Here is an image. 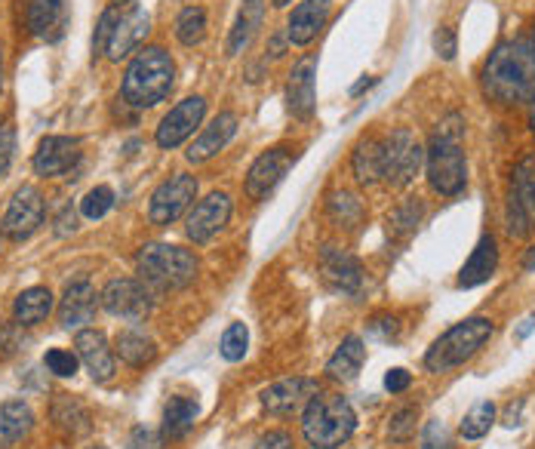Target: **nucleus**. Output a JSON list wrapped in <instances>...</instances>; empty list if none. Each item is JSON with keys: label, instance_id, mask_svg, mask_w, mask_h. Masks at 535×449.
<instances>
[{"label": "nucleus", "instance_id": "f257e3e1", "mask_svg": "<svg viewBox=\"0 0 535 449\" xmlns=\"http://www.w3.org/2000/svg\"><path fill=\"white\" fill-rule=\"evenodd\" d=\"M480 84L486 99L499 105H520L535 99V50L532 40L514 37L489 53Z\"/></svg>", "mask_w": 535, "mask_h": 449}, {"label": "nucleus", "instance_id": "f03ea898", "mask_svg": "<svg viewBox=\"0 0 535 449\" xmlns=\"http://www.w3.org/2000/svg\"><path fill=\"white\" fill-rule=\"evenodd\" d=\"M462 139H465V117L446 114L425 148L428 182L440 197H456L468 182V160L462 151Z\"/></svg>", "mask_w": 535, "mask_h": 449}, {"label": "nucleus", "instance_id": "7ed1b4c3", "mask_svg": "<svg viewBox=\"0 0 535 449\" xmlns=\"http://www.w3.org/2000/svg\"><path fill=\"white\" fill-rule=\"evenodd\" d=\"M173 84H176V62L170 59V53L160 47H145L136 53L127 74H123L120 96L133 108H154L173 93Z\"/></svg>", "mask_w": 535, "mask_h": 449}, {"label": "nucleus", "instance_id": "20e7f679", "mask_svg": "<svg viewBox=\"0 0 535 449\" xmlns=\"http://www.w3.org/2000/svg\"><path fill=\"white\" fill-rule=\"evenodd\" d=\"M136 271L151 293H170V290H185L188 283L197 280L200 262L185 247H173V243H145L136 256Z\"/></svg>", "mask_w": 535, "mask_h": 449}, {"label": "nucleus", "instance_id": "39448f33", "mask_svg": "<svg viewBox=\"0 0 535 449\" xmlns=\"http://www.w3.org/2000/svg\"><path fill=\"white\" fill-rule=\"evenodd\" d=\"M357 428L354 406L342 394H314L302 413V434L311 449H339Z\"/></svg>", "mask_w": 535, "mask_h": 449}, {"label": "nucleus", "instance_id": "423d86ee", "mask_svg": "<svg viewBox=\"0 0 535 449\" xmlns=\"http://www.w3.org/2000/svg\"><path fill=\"white\" fill-rule=\"evenodd\" d=\"M496 333V323L489 317H468L456 326H449V330L434 339V345L425 354V370L428 373H449L456 370V366L468 363L489 339Z\"/></svg>", "mask_w": 535, "mask_h": 449}, {"label": "nucleus", "instance_id": "0eeeda50", "mask_svg": "<svg viewBox=\"0 0 535 449\" xmlns=\"http://www.w3.org/2000/svg\"><path fill=\"white\" fill-rule=\"evenodd\" d=\"M422 163H425V148L406 127L394 130L382 142V182H388L391 188H406L419 176Z\"/></svg>", "mask_w": 535, "mask_h": 449}, {"label": "nucleus", "instance_id": "6e6552de", "mask_svg": "<svg viewBox=\"0 0 535 449\" xmlns=\"http://www.w3.org/2000/svg\"><path fill=\"white\" fill-rule=\"evenodd\" d=\"M532 231H535V154H526L511 173L508 234L529 237Z\"/></svg>", "mask_w": 535, "mask_h": 449}, {"label": "nucleus", "instance_id": "1a4fd4ad", "mask_svg": "<svg viewBox=\"0 0 535 449\" xmlns=\"http://www.w3.org/2000/svg\"><path fill=\"white\" fill-rule=\"evenodd\" d=\"M194 197H197V179L188 176V173H176L167 182H160L151 194V203H148L151 225H160V228L173 225L191 207Z\"/></svg>", "mask_w": 535, "mask_h": 449}, {"label": "nucleus", "instance_id": "9d476101", "mask_svg": "<svg viewBox=\"0 0 535 449\" xmlns=\"http://www.w3.org/2000/svg\"><path fill=\"white\" fill-rule=\"evenodd\" d=\"M203 117H207V99H203V96H188V99H182L179 105H173L167 114H163L160 127H157V133H154L157 145H160L163 151H173V148L185 145V142L194 136V130L203 124Z\"/></svg>", "mask_w": 535, "mask_h": 449}, {"label": "nucleus", "instance_id": "9b49d317", "mask_svg": "<svg viewBox=\"0 0 535 449\" xmlns=\"http://www.w3.org/2000/svg\"><path fill=\"white\" fill-rule=\"evenodd\" d=\"M44 216H47L44 194H40L34 185H22L13 194L4 219H0V231H4L10 240H28L40 225H44Z\"/></svg>", "mask_w": 535, "mask_h": 449}, {"label": "nucleus", "instance_id": "f8f14e48", "mask_svg": "<svg viewBox=\"0 0 535 449\" xmlns=\"http://www.w3.org/2000/svg\"><path fill=\"white\" fill-rule=\"evenodd\" d=\"M102 299V308L114 317H123V320H145L148 311H151V290L145 287L142 280L136 277H114L105 283V290L99 293Z\"/></svg>", "mask_w": 535, "mask_h": 449}, {"label": "nucleus", "instance_id": "ddd939ff", "mask_svg": "<svg viewBox=\"0 0 535 449\" xmlns=\"http://www.w3.org/2000/svg\"><path fill=\"white\" fill-rule=\"evenodd\" d=\"M231 197L225 191H213L200 203H194L188 219H185V234L194 243H210L219 231H225L228 219H231Z\"/></svg>", "mask_w": 535, "mask_h": 449}, {"label": "nucleus", "instance_id": "4468645a", "mask_svg": "<svg viewBox=\"0 0 535 449\" xmlns=\"http://www.w3.org/2000/svg\"><path fill=\"white\" fill-rule=\"evenodd\" d=\"M296 154L290 148H271L265 154H259L253 160L250 173H246V182H243V191L250 200H265L286 176V170L293 167Z\"/></svg>", "mask_w": 535, "mask_h": 449}, {"label": "nucleus", "instance_id": "2eb2a0df", "mask_svg": "<svg viewBox=\"0 0 535 449\" xmlns=\"http://www.w3.org/2000/svg\"><path fill=\"white\" fill-rule=\"evenodd\" d=\"M84 151H80V139L71 136H47L44 142L37 145L34 157H31V167L40 179H56L71 173Z\"/></svg>", "mask_w": 535, "mask_h": 449}, {"label": "nucleus", "instance_id": "dca6fc26", "mask_svg": "<svg viewBox=\"0 0 535 449\" xmlns=\"http://www.w3.org/2000/svg\"><path fill=\"white\" fill-rule=\"evenodd\" d=\"M99 305H102V299H99V293H96V287L90 280H71L68 287H65V293H62V299H59V326L62 330H84V326L96 317V311H99Z\"/></svg>", "mask_w": 535, "mask_h": 449}, {"label": "nucleus", "instance_id": "f3484780", "mask_svg": "<svg viewBox=\"0 0 535 449\" xmlns=\"http://www.w3.org/2000/svg\"><path fill=\"white\" fill-rule=\"evenodd\" d=\"M317 391H320L317 382L302 379V376L280 379V382H274V385H268L262 391V406H265L271 416H293V413L302 410V406H308V400Z\"/></svg>", "mask_w": 535, "mask_h": 449}, {"label": "nucleus", "instance_id": "a211bd4d", "mask_svg": "<svg viewBox=\"0 0 535 449\" xmlns=\"http://www.w3.org/2000/svg\"><path fill=\"white\" fill-rule=\"evenodd\" d=\"M320 274H323V280L336 293L357 296L363 290V265L351 253H345V250L323 247V253H320Z\"/></svg>", "mask_w": 535, "mask_h": 449}, {"label": "nucleus", "instance_id": "6ab92c4d", "mask_svg": "<svg viewBox=\"0 0 535 449\" xmlns=\"http://www.w3.org/2000/svg\"><path fill=\"white\" fill-rule=\"evenodd\" d=\"M74 348H77L80 363H84L87 373L93 376V382L105 385V382L114 379L117 363H114V348L108 345L105 333H99V330H80L74 336Z\"/></svg>", "mask_w": 535, "mask_h": 449}, {"label": "nucleus", "instance_id": "aec40b11", "mask_svg": "<svg viewBox=\"0 0 535 449\" xmlns=\"http://www.w3.org/2000/svg\"><path fill=\"white\" fill-rule=\"evenodd\" d=\"M151 31V16L142 10V7H133L130 13H123L111 31V40H108V59L111 62H120V59H127L130 53H136L142 44H145V37Z\"/></svg>", "mask_w": 535, "mask_h": 449}, {"label": "nucleus", "instance_id": "412c9836", "mask_svg": "<svg viewBox=\"0 0 535 449\" xmlns=\"http://www.w3.org/2000/svg\"><path fill=\"white\" fill-rule=\"evenodd\" d=\"M314 77H317V59L305 56L302 62H296L290 80H286V105H290V114L299 120H311L317 111Z\"/></svg>", "mask_w": 535, "mask_h": 449}, {"label": "nucleus", "instance_id": "4be33fe9", "mask_svg": "<svg viewBox=\"0 0 535 449\" xmlns=\"http://www.w3.org/2000/svg\"><path fill=\"white\" fill-rule=\"evenodd\" d=\"M234 136H237V114H234V111L216 114L210 124L200 130V136L188 145V151H185L188 163H207V160L216 157Z\"/></svg>", "mask_w": 535, "mask_h": 449}, {"label": "nucleus", "instance_id": "5701e85b", "mask_svg": "<svg viewBox=\"0 0 535 449\" xmlns=\"http://www.w3.org/2000/svg\"><path fill=\"white\" fill-rule=\"evenodd\" d=\"M68 4L65 0H28V10H25V22L28 31L40 40H47V44H56L62 40L65 28H68Z\"/></svg>", "mask_w": 535, "mask_h": 449}, {"label": "nucleus", "instance_id": "b1692460", "mask_svg": "<svg viewBox=\"0 0 535 449\" xmlns=\"http://www.w3.org/2000/svg\"><path fill=\"white\" fill-rule=\"evenodd\" d=\"M496 271H499V240L492 234H483L477 240V247L471 250L468 262L462 265L456 287L459 290H474V287H480V283L492 280V274H496Z\"/></svg>", "mask_w": 535, "mask_h": 449}, {"label": "nucleus", "instance_id": "393cba45", "mask_svg": "<svg viewBox=\"0 0 535 449\" xmlns=\"http://www.w3.org/2000/svg\"><path fill=\"white\" fill-rule=\"evenodd\" d=\"M329 4H333V0H305V4H299L293 10L290 22H286V37H290V44H296V47L311 44L329 19Z\"/></svg>", "mask_w": 535, "mask_h": 449}, {"label": "nucleus", "instance_id": "a878e982", "mask_svg": "<svg viewBox=\"0 0 535 449\" xmlns=\"http://www.w3.org/2000/svg\"><path fill=\"white\" fill-rule=\"evenodd\" d=\"M197 416H200V406H197V400H194V397H185V394L170 397V403L163 406V425H160V437H163V440H170V443H173V440L188 437V431L194 428Z\"/></svg>", "mask_w": 535, "mask_h": 449}, {"label": "nucleus", "instance_id": "bb28decb", "mask_svg": "<svg viewBox=\"0 0 535 449\" xmlns=\"http://www.w3.org/2000/svg\"><path fill=\"white\" fill-rule=\"evenodd\" d=\"M262 22H265V0H243V7L234 19V28L228 34V53L237 56L250 47Z\"/></svg>", "mask_w": 535, "mask_h": 449}, {"label": "nucleus", "instance_id": "cd10ccee", "mask_svg": "<svg viewBox=\"0 0 535 449\" xmlns=\"http://www.w3.org/2000/svg\"><path fill=\"white\" fill-rule=\"evenodd\" d=\"M363 360H366L363 339H360V336H348V339L336 348V354L329 357L326 376L336 379V382H354L357 373H360V366H363Z\"/></svg>", "mask_w": 535, "mask_h": 449}, {"label": "nucleus", "instance_id": "c85d7f7f", "mask_svg": "<svg viewBox=\"0 0 535 449\" xmlns=\"http://www.w3.org/2000/svg\"><path fill=\"white\" fill-rule=\"evenodd\" d=\"M53 311V293L47 287H28L13 302V320L19 326H37L44 323Z\"/></svg>", "mask_w": 535, "mask_h": 449}, {"label": "nucleus", "instance_id": "c756f323", "mask_svg": "<svg viewBox=\"0 0 535 449\" xmlns=\"http://www.w3.org/2000/svg\"><path fill=\"white\" fill-rule=\"evenodd\" d=\"M351 170L360 185H376L382 182V142L379 139H360L351 154Z\"/></svg>", "mask_w": 535, "mask_h": 449}, {"label": "nucleus", "instance_id": "7c9ffc66", "mask_svg": "<svg viewBox=\"0 0 535 449\" xmlns=\"http://www.w3.org/2000/svg\"><path fill=\"white\" fill-rule=\"evenodd\" d=\"M31 428H34V413L25 400H7L0 406V437H4V443L25 440Z\"/></svg>", "mask_w": 535, "mask_h": 449}, {"label": "nucleus", "instance_id": "2f4dec72", "mask_svg": "<svg viewBox=\"0 0 535 449\" xmlns=\"http://www.w3.org/2000/svg\"><path fill=\"white\" fill-rule=\"evenodd\" d=\"M114 351H117V357H120L123 363L133 366V370H142V366H148V363L157 357L154 339H148V336L139 333V330H123V333L117 336V342H114Z\"/></svg>", "mask_w": 535, "mask_h": 449}, {"label": "nucleus", "instance_id": "473e14b6", "mask_svg": "<svg viewBox=\"0 0 535 449\" xmlns=\"http://www.w3.org/2000/svg\"><path fill=\"white\" fill-rule=\"evenodd\" d=\"M53 422H56L65 434H71V437H80V434L90 431V413H87V406L80 403V400H74V397H68V394H59V397L53 400Z\"/></svg>", "mask_w": 535, "mask_h": 449}, {"label": "nucleus", "instance_id": "72a5a7b5", "mask_svg": "<svg viewBox=\"0 0 535 449\" xmlns=\"http://www.w3.org/2000/svg\"><path fill=\"white\" fill-rule=\"evenodd\" d=\"M326 216L339 228H357L366 216L363 200L351 191H333L326 200Z\"/></svg>", "mask_w": 535, "mask_h": 449}, {"label": "nucleus", "instance_id": "f704fd0d", "mask_svg": "<svg viewBox=\"0 0 535 449\" xmlns=\"http://www.w3.org/2000/svg\"><path fill=\"white\" fill-rule=\"evenodd\" d=\"M496 403L492 400H480V403H474L471 410H468V416L462 419V425H459V434L465 437V440H480V437H486L489 434V428L496 425Z\"/></svg>", "mask_w": 535, "mask_h": 449}, {"label": "nucleus", "instance_id": "c9c22d12", "mask_svg": "<svg viewBox=\"0 0 535 449\" xmlns=\"http://www.w3.org/2000/svg\"><path fill=\"white\" fill-rule=\"evenodd\" d=\"M422 216H425L422 200H419V197H406L403 203H397V207L391 210V216H388V231L397 234V237H409V234L419 228Z\"/></svg>", "mask_w": 535, "mask_h": 449}, {"label": "nucleus", "instance_id": "e433bc0d", "mask_svg": "<svg viewBox=\"0 0 535 449\" xmlns=\"http://www.w3.org/2000/svg\"><path fill=\"white\" fill-rule=\"evenodd\" d=\"M176 37L185 47H197L207 37V10L203 7H185L176 16Z\"/></svg>", "mask_w": 535, "mask_h": 449}, {"label": "nucleus", "instance_id": "4c0bfd02", "mask_svg": "<svg viewBox=\"0 0 535 449\" xmlns=\"http://www.w3.org/2000/svg\"><path fill=\"white\" fill-rule=\"evenodd\" d=\"M246 348H250V330H246V323H231L228 330L222 333V342H219V354L228 360V363H237L246 357Z\"/></svg>", "mask_w": 535, "mask_h": 449}, {"label": "nucleus", "instance_id": "58836bf2", "mask_svg": "<svg viewBox=\"0 0 535 449\" xmlns=\"http://www.w3.org/2000/svg\"><path fill=\"white\" fill-rule=\"evenodd\" d=\"M416 419H419V406H400V410H394L391 413V419H388V437L394 440V443H406V440H413V434H416Z\"/></svg>", "mask_w": 535, "mask_h": 449}, {"label": "nucleus", "instance_id": "ea45409f", "mask_svg": "<svg viewBox=\"0 0 535 449\" xmlns=\"http://www.w3.org/2000/svg\"><path fill=\"white\" fill-rule=\"evenodd\" d=\"M111 207H114V191L108 185L90 188L84 194V200H80V213H84L87 219H102Z\"/></svg>", "mask_w": 535, "mask_h": 449}, {"label": "nucleus", "instance_id": "a19ab883", "mask_svg": "<svg viewBox=\"0 0 535 449\" xmlns=\"http://www.w3.org/2000/svg\"><path fill=\"white\" fill-rule=\"evenodd\" d=\"M77 360H80L77 354H71L65 348H53V351H47L44 366H47L53 376H59V379H71L77 373Z\"/></svg>", "mask_w": 535, "mask_h": 449}, {"label": "nucleus", "instance_id": "79ce46f5", "mask_svg": "<svg viewBox=\"0 0 535 449\" xmlns=\"http://www.w3.org/2000/svg\"><path fill=\"white\" fill-rule=\"evenodd\" d=\"M22 330L16 320H0V360L13 357L22 348Z\"/></svg>", "mask_w": 535, "mask_h": 449}, {"label": "nucleus", "instance_id": "37998d69", "mask_svg": "<svg viewBox=\"0 0 535 449\" xmlns=\"http://www.w3.org/2000/svg\"><path fill=\"white\" fill-rule=\"evenodd\" d=\"M117 19H120L117 7H111V10L102 13V19H99V25H96V34H93V59H99V56L108 50V40H111V31H114Z\"/></svg>", "mask_w": 535, "mask_h": 449}, {"label": "nucleus", "instance_id": "c03bdc74", "mask_svg": "<svg viewBox=\"0 0 535 449\" xmlns=\"http://www.w3.org/2000/svg\"><path fill=\"white\" fill-rule=\"evenodd\" d=\"M422 449H456V443L443 422H428L422 431Z\"/></svg>", "mask_w": 535, "mask_h": 449}, {"label": "nucleus", "instance_id": "a18cd8bd", "mask_svg": "<svg viewBox=\"0 0 535 449\" xmlns=\"http://www.w3.org/2000/svg\"><path fill=\"white\" fill-rule=\"evenodd\" d=\"M434 50H437L446 62L456 59V53H459V37H456V31H452V28H437V31H434Z\"/></svg>", "mask_w": 535, "mask_h": 449}, {"label": "nucleus", "instance_id": "49530a36", "mask_svg": "<svg viewBox=\"0 0 535 449\" xmlns=\"http://www.w3.org/2000/svg\"><path fill=\"white\" fill-rule=\"evenodd\" d=\"M13 151H16V133L10 124H0V176H7L13 163Z\"/></svg>", "mask_w": 535, "mask_h": 449}, {"label": "nucleus", "instance_id": "de8ad7c7", "mask_svg": "<svg viewBox=\"0 0 535 449\" xmlns=\"http://www.w3.org/2000/svg\"><path fill=\"white\" fill-rule=\"evenodd\" d=\"M127 446H130V449H160V446H163V437H160L154 428L139 425V428H133V434H130Z\"/></svg>", "mask_w": 535, "mask_h": 449}, {"label": "nucleus", "instance_id": "09e8293b", "mask_svg": "<svg viewBox=\"0 0 535 449\" xmlns=\"http://www.w3.org/2000/svg\"><path fill=\"white\" fill-rule=\"evenodd\" d=\"M397 330H400V323H397V317H391V314H382V317L369 320V333H376V336H382V339H394Z\"/></svg>", "mask_w": 535, "mask_h": 449}, {"label": "nucleus", "instance_id": "8fccbe9b", "mask_svg": "<svg viewBox=\"0 0 535 449\" xmlns=\"http://www.w3.org/2000/svg\"><path fill=\"white\" fill-rule=\"evenodd\" d=\"M256 449H296V443L286 431H268V434L259 437Z\"/></svg>", "mask_w": 535, "mask_h": 449}, {"label": "nucleus", "instance_id": "3c124183", "mask_svg": "<svg viewBox=\"0 0 535 449\" xmlns=\"http://www.w3.org/2000/svg\"><path fill=\"white\" fill-rule=\"evenodd\" d=\"M409 385H413V376H409L406 370H400V366H397V370H388V373H385V388H388L391 394H403Z\"/></svg>", "mask_w": 535, "mask_h": 449}, {"label": "nucleus", "instance_id": "603ef678", "mask_svg": "<svg viewBox=\"0 0 535 449\" xmlns=\"http://www.w3.org/2000/svg\"><path fill=\"white\" fill-rule=\"evenodd\" d=\"M77 228V216H74V207H71V203H68V207L59 213V219H56V234L59 237H65V234H71Z\"/></svg>", "mask_w": 535, "mask_h": 449}, {"label": "nucleus", "instance_id": "864d4df0", "mask_svg": "<svg viewBox=\"0 0 535 449\" xmlns=\"http://www.w3.org/2000/svg\"><path fill=\"white\" fill-rule=\"evenodd\" d=\"M520 413H523V400H517V406L511 403L508 413H505V425H508V428H517V425H520Z\"/></svg>", "mask_w": 535, "mask_h": 449}, {"label": "nucleus", "instance_id": "5fc2aeb1", "mask_svg": "<svg viewBox=\"0 0 535 449\" xmlns=\"http://www.w3.org/2000/svg\"><path fill=\"white\" fill-rule=\"evenodd\" d=\"M369 87H376V77H363L360 84H354V87H351V96H360V93H363V90H369Z\"/></svg>", "mask_w": 535, "mask_h": 449}, {"label": "nucleus", "instance_id": "6e6d98bb", "mask_svg": "<svg viewBox=\"0 0 535 449\" xmlns=\"http://www.w3.org/2000/svg\"><path fill=\"white\" fill-rule=\"evenodd\" d=\"M523 271H535V247H529V253L523 256Z\"/></svg>", "mask_w": 535, "mask_h": 449}, {"label": "nucleus", "instance_id": "4d7b16f0", "mask_svg": "<svg viewBox=\"0 0 535 449\" xmlns=\"http://www.w3.org/2000/svg\"><path fill=\"white\" fill-rule=\"evenodd\" d=\"M0 93H4V47H0Z\"/></svg>", "mask_w": 535, "mask_h": 449}, {"label": "nucleus", "instance_id": "13d9d810", "mask_svg": "<svg viewBox=\"0 0 535 449\" xmlns=\"http://www.w3.org/2000/svg\"><path fill=\"white\" fill-rule=\"evenodd\" d=\"M130 4H133V0H111V7H117V10L120 7H130Z\"/></svg>", "mask_w": 535, "mask_h": 449}, {"label": "nucleus", "instance_id": "bf43d9fd", "mask_svg": "<svg viewBox=\"0 0 535 449\" xmlns=\"http://www.w3.org/2000/svg\"><path fill=\"white\" fill-rule=\"evenodd\" d=\"M529 127H532V133H535V99H532V111H529Z\"/></svg>", "mask_w": 535, "mask_h": 449}, {"label": "nucleus", "instance_id": "052dcab7", "mask_svg": "<svg viewBox=\"0 0 535 449\" xmlns=\"http://www.w3.org/2000/svg\"><path fill=\"white\" fill-rule=\"evenodd\" d=\"M286 4H293V0H271V7H286Z\"/></svg>", "mask_w": 535, "mask_h": 449}, {"label": "nucleus", "instance_id": "680f3d73", "mask_svg": "<svg viewBox=\"0 0 535 449\" xmlns=\"http://www.w3.org/2000/svg\"><path fill=\"white\" fill-rule=\"evenodd\" d=\"M87 449H105V446H99V443H96V446H87Z\"/></svg>", "mask_w": 535, "mask_h": 449}, {"label": "nucleus", "instance_id": "e2e57ef3", "mask_svg": "<svg viewBox=\"0 0 535 449\" xmlns=\"http://www.w3.org/2000/svg\"><path fill=\"white\" fill-rule=\"evenodd\" d=\"M532 50H535V34H532Z\"/></svg>", "mask_w": 535, "mask_h": 449}]
</instances>
